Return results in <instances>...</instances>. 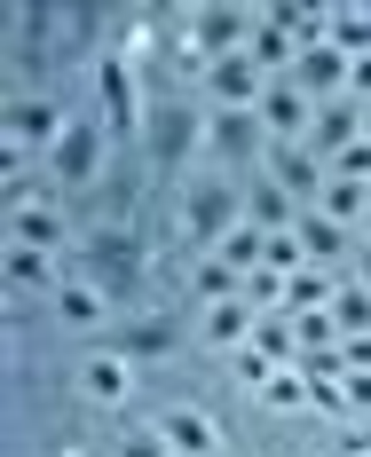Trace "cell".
I'll return each instance as SVG.
<instances>
[{
	"instance_id": "d6986e66",
	"label": "cell",
	"mask_w": 371,
	"mask_h": 457,
	"mask_svg": "<svg viewBox=\"0 0 371 457\" xmlns=\"http://www.w3.org/2000/svg\"><path fill=\"white\" fill-rule=\"evenodd\" d=\"M348 71H356V63H348L332 40L325 47H300V63H292V79L316 95V103H340V95H348Z\"/></svg>"
},
{
	"instance_id": "7a4b0ae2",
	"label": "cell",
	"mask_w": 371,
	"mask_h": 457,
	"mask_svg": "<svg viewBox=\"0 0 371 457\" xmlns=\"http://www.w3.org/2000/svg\"><path fill=\"white\" fill-rule=\"evenodd\" d=\"M111 142H119V135H111L103 119H72V127H63V142L40 158L47 182H55V197H80V189L103 182V166H111Z\"/></svg>"
},
{
	"instance_id": "f1b7e54d",
	"label": "cell",
	"mask_w": 371,
	"mask_h": 457,
	"mask_svg": "<svg viewBox=\"0 0 371 457\" xmlns=\"http://www.w3.org/2000/svg\"><path fill=\"white\" fill-rule=\"evenodd\" d=\"M222 261H230L237 276H253L261 261H269V228H253V221H237L230 237H222Z\"/></svg>"
},
{
	"instance_id": "74e56055",
	"label": "cell",
	"mask_w": 371,
	"mask_h": 457,
	"mask_svg": "<svg viewBox=\"0 0 371 457\" xmlns=\"http://www.w3.org/2000/svg\"><path fill=\"white\" fill-rule=\"evenodd\" d=\"M348 103H371V55H356V71H348Z\"/></svg>"
},
{
	"instance_id": "7c38bea8",
	"label": "cell",
	"mask_w": 371,
	"mask_h": 457,
	"mask_svg": "<svg viewBox=\"0 0 371 457\" xmlns=\"http://www.w3.org/2000/svg\"><path fill=\"white\" fill-rule=\"evenodd\" d=\"M292 237H300V261H308V269H348V261H356V228L325 221L316 205H308V213L292 221Z\"/></svg>"
},
{
	"instance_id": "2e32d148",
	"label": "cell",
	"mask_w": 371,
	"mask_h": 457,
	"mask_svg": "<svg viewBox=\"0 0 371 457\" xmlns=\"http://www.w3.org/2000/svg\"><path fill=\"white\" fill-rule=\"evenodd\" d=\"M356 142H364V111H356V103H348V95H340V103H316V127H308V150H316V158H340V150H356Z\"/></svg>"
},
{
	"instance_id": "603a6c76",
	"label": "cell",
	"mask_w": 371,
	"mask_h": 457,
	"mask_svg": "<svg viewBox=\"0 0 371 457\" xmlns=\"http://www.w3.org/2000/svg\"><path fill=\"white\" fill-rule=\"evenodd\" d=\"M8 245H32V253H63V213H55V205H24V213H8Z\"/></svg>"
},
{
	"instance_id": "1f68e13d",
	"label": "cell",
	"mask_w": 371,
	"mask_h": 457,
	"mask_svg": "<svg viewBox=\"0 0 371 457\" xmlns=\"http://www.w3.org/2000/svg\"><path fill=\"white\" fill-rule=\"evenodd\" d=\"M230 378H237V386H245V395H253V403H261V386L277 378V363H269L261 347H237V355H230Z\"/></svg>"
},
{
	"instance_id": "ffe728a7",
	"label": "cell",
	"mask_w": 371,
	"mask_h": 457,
	"mask_svg": "<svg viewBox=\"0 0 371 457\" xmlns=\"http://www.w3.org/2000/svg\"><path fill=\"white\" fill-rule=\"evenodd\" d=\"M340 276L348 269H292L284 276V316H325L340 300Z\"/></svg>"
},
{
	"instance_id": "f546056e",
	"label": "cell",
	"mask_w": 371,
	"mask_h": 457,
	"mask_svg": "<svg viewBox=\"0 0 371 457\" xmlns=\"http://www.w3.org/2000/svg\"><path fill=\"white\" fill-rule=\"evenodd\" d=\"M332 323H340V339H364L371 331V292L356 276H340V300H332Z\"/></svg>"
},
{
	"instance_id": "ac0fdd59",
	"label": "cell",
	"mask_w": 371,
	"mask_h": 457,
	"mask_svg": "<svg viewBox=\"0 0 371 457\" xmlns=\"http://www.w3.org/2000/svg\"><path fill=\"white\" fill-rule=\"evenodd\" d=\"M158 434H166L174 457H222V426H214L206 411H190V403H174V411L158 418Z\"/></svg>"
},
{
	"instance_id": "60d3db41",
	"label": "cell",
	"mask_w": 371,
	"mask_h": 457,
	"mask_svg": "<svg viewBox=\"0 0 371 457\" xmlns=\"http://www.w3.org/2000/svg\"><path fill=\"white\" fill-rule=\"evenodd\" d=\"M356 111H364V142H371V103H356Z\"/></svg>"
},
{
	"instance_id": "52a82bcc",
	"label": "cell",
	"mask_w": 371,
	"mask_h": 457,
	"mask_svg": "<svg viewBox=\"0 0 371 457\" xmlns=\"http://www.w3.org/2000/svg\"><path fill=\"white\" fill-rule=\"evenodd\" d=\"M261 174L292 197V205H316L325 197V182H332V166L308 150V142H269V158H261Z\"/></svg>"
},
{
	"instance_id": "4316f807",
	"label": "cell",
	"mask_w": 371,
	"mask_h": 457,
	"mask_svg": "<svg viewBox=\"0 0 371 457\" xmlns=\"http://www.w3.org/2000/svg\"><path fill=\"white\" fill-rule=\"evenodd\" d=\"M190 292H198V308H214V300H237V292H245V276H237L222 253H206V261L190 269Z\"/></svg>"
},
{
	"instance_id": "484cf974",
	"label": "cell",
	"mask_w": 371,
	"mask_h": 457,
	"mask_svg": "<svg viewBox=\"0 0 371 457\" xmlns=\"http://www.w3.org/2000/svg\"><path fill=\"white\" fill-rule=\"evenodd\" d=\"M261 411H284V418H292V411H316V386H308V370H300V363H284L277 378L261 386Z\"/></svg>"
},
{
	"instance_id": "7402d4cb",
	"label": "cell",
	"mask_w": 371,
	"mask_h": 457,
	"mask_svg": "<svg viewBox=\"0 0 371 457\" xmlns=\"http://www.w3.org/2000/svg\"><path fill=\"white\" fill-rule=\"evenodd\" d=\"M63 276H72V269H55V253L8 245V284H16V292H47V300H55V292H63Z\"/></svg>"
},
{
	"instance_id": "44dd1931",
	"label": "cell",
	"mask_w": 371,
	"mask_h": 457,
	"mask_svg": "<svg viewBox=\"0 0 371 457\" xmlns=\"http://www.w3.org/2000/svg\"><path fill=\"white\" fill-rule=\"evenodd\" d=\"M300 213H308V205H292L269 174H253V182H245V221H253V228H269V237H277V228H292Z\"/></svg>"
},
{
	"instance_id": "ab89813d",
	"label": "cell",
	"mask_w": 371,
	"mask_h": 457,
	"mask_svg": "<svg viewBox=\"0 0 371 457\" xmlns=\"http://www.w3.org/2000/svg\"><path fill=\"white\" fill-rule=\"evenodd\" d=\"M348 276H356V284L371 292V237H356V261H348Z\"/></svg>"
},
{
	"instance_id": "d4e9b609",
	"label": "cell",
	"mask_w": 371,
	"mask_h": 457,
	"mask_svg": "<svg viewBox=\"0 0 371 457\" xmlns=\"http://www.w3.org/2000/svg\"><path fill=\"white\" fill-rule=\"evenodd\" d=\"M325 40L356 63V55H371V8H325Z\"/></svg>"
},
{
	"instance_id": "3957f363",
	"label": "cell",
	"mask_w": 371,
	"mask_h": 457,
	"mask_svg": "<svg viewBox=\"0 0 371 457\" xmlns=\"http://www.w3.org/2000/svg\"><path fill=\"white\" fill-rule=\"evenodd\" d=\"M95 119L119 142H142V127H150V103H142L127 55H95Z\"/></svg>"
},
{
	"instance_id": "5b68a950",
	"label": "cell",
	"mask_w": 371,
	"mask_h": 457,
	"mask_svg": "<svg viewBox=\"0 0 371 457\" xmlns=\"http://www.w3.org/2000/svg\"><path fill=\"white\" fill-rule=\"evenodd\" d=\"M237 221H245V189L222 182V174H214V182H198V189L182 197V237L198 245V253H222V237H230Z\"/></svg>"
},
{
	"instance_id": "836d02e7",
	"label": "cell",
	"mask_w": 371,
	"mask_h": 457,
	"mask_svg": "<svg viewBox=\"0 0 371 457\" xmlns=\"http://www.w3.org/2000/svg\"><path fill=\"white\" fill-rule=\"evenodd\" d=\"M332 182L371 189V142H356V150H340V158H332Z\"/></svg>"
},
{
	"instance_id": "9a60e30c",
	"label": "cell",
	"mask_w": 371,
	"mask_h": 457,
	"mask_svg": "<svg viewBox=\"0 0 371 457\" xmlns=\"http://www.w3.org/2000/svg\"><path fill=\"white\" fill-rule=\"evenodd\" d=\"M47 308H55V323H63V331H111V300H103L80 269L63 276V292H55Z\"/></svg>"
},
{
	"instance_id": "4fadbf2b",
	"label": "cell",
	"mask_w": 371,
	"mask_h": 457,
	"mask_svg": "<svg viewBox=\"0 0 371 457\" xmlns=\"http://www.w3.org/2000/svg\"><path fill=\"white\" fill-rule=\"evenodd\" d=\"M103 347L127 355V363H166L174 355V316H135V323H119V331H103Z\"/></svg>"
},
{
	"instance_id": "e575fe53",
	"label": "cell",
	"mask_w": 371,
	"mask_h": 457,
	"mask_svg": "<svg viewBox=\"0 0 371 457\" xmlns=\"http://www.w3.org/2000/svg\"><path fill=\"white\" fill-rule=\"evenodd\" d=\"M269 269H308V261H300V237H292V228H277V237H269Z\"/></svg>"
},
{
	"instance_id": "83f0119b",
	"label": "cell",
	"mask_w": 371,
	"mask_h": 457,
	"mask_svg": "<svg viewBox=\"0 0 371 457\" xmlns=\"http://www.w3.org/2000/svg\"><path fill=\"white\" fill-rule=\"evenodd\" d=\"M316 213H325V221H340V228H356V237H364V213H371V189H356V182H325V197H316Z\"/></svg>"
},
{
	"instance_id": "d6a6232c",
	"label": "cell",
	"mask_w": 371,
	"mask_h": 457,
	"mask_svg": "<svg viewBox=\"0 0 371 457\" xmlns=\"http://www.w3.org/2000/svg\"><path fill=\"white\" fill-rule=\"evenodd\" d=\"M111 457H174V450H166V434H158V426H135V434H119V442H111Z\"/></svg>"
},
{
	"instance_id": "6da1fadb",
	"label": "cell",
	"mask_w": 371,
	"mask_h": 457,
	"mask_svg": "<svg viewBox=\"0 0 371 457\" xmlns=\"http://www.w3.org/2000/svg\"><path fill=\"white\" fill-rule=\"evenodd\" d=\"M142 269H150V253H142L135 221H103V228L88 237V269H80V276H88L111 308H127V300L142 292Z\"/></svg>"
},
{
	"instance_id": "9c48e42d",
	"label": "cell",
	"mask_w": 371,
	"mask_h": 457,
	"mask_svg": "<svg viewBox=\"0 0 371 457\" xmlns=\"http://www.w3.org/2000/svg\"><path fill=\"white\" fill-rule=\"evenodd\" d=\"M261 95H269V71L253 55L206 63V111H261Z\"/></svg>"
},
{
	"instance_id": "f35d334b",
	"label": "cell",
	"mask_w": 371,
	"mask_h": 457,
	"mask_svg": "<svg viewBox=\"0 0 371 457\" xmlns=\"http://www.w3.org/2000/svg\"><path fill=\"white\" fill-rule=\"evenodd\" d=\"M340 355H348V370H371V331L364 339H340Z\"/></svg>"
},
{
	"instance_id": "5bb4252c",
	"label": "cell",
	"mask_w": 371,
	"mask_h": 457,
	"mask_svg": "<svg viewBox=\"0 0 371 457\" xmlns=\"http://www.w3.org/2000/svg\"><path fill=\"white\" fill-rule=\"evenodd\" d=\"M80 395L103 403V411H119V403L135 395V363H127V355H111V347H95L88 363H80Z\"/></svg>"
},
{
	"instance_id": "b9f144b4",
	"label": "cell",
	"mask_w": 371,
	"mask_h": 457,
	"mask_svg": "<svg viewBox=\"0 0 371 457\" xmlns=\"http://www.w3.org/2000/svg\"><path fill=\"white\" fill-rule=\"evenodd\" d=\"M364 237H371V213H364Z\"/></svg>"
},
{
	"instance_id": "ba28073f",
	"label": "cell",
	"mask_w": 371,
	"mask_h": 457,
	"mask_svg": "<svg viewBox=\"0 0 371 457\" xmlns=\"http://www.w3.org/2000/svg\"><path fill=\"white\" fill-rule=\"evenodd\" d=\"M206 150L230 158V166H253L269 158V135H261V111H206Z\"/></svg>"
},
{
	"instance_id": "8992f818",
	"label": "cell",
	"mask_w": 371,
	"mask_h": 457,
	"mask_svg": "<svg viewBox=\"0 0 371 457\" xmlns=\"http://www.w3.org/2000/svg\"><path fill=\"white\" fill-rule=\"evenodd\" d=\"M253 24H261V8L206 0V8H190V55H198V63H230V55H245Z\"/></svg>"
},
{
	"instance_id": "8fae6325",
	"label": "cell",
	"mask_w": 371,
	"mask_h": 457,
	"mask_svg": "<svg viewBox=\"0 0 371 457\" xmlns=\"http://www.w3.org/2000/svg\"><path fill=\"white\" fill-rule=\"evenodd\" d=\"M142 142H150V158H158V166H174V158H190V150L206 142V111L150 103V127H142Z\"/></svg>"
},
{
	"instance_id": "8d00e7d4",
	"label": "cell",
	"mask_w": 371,
	"mask_h": 457,
	"mask_svg": "<svg viewBox=\"0 0 371 457\" xmlns=\"http://www.w3.org/2000/svg\"><path fill=\"white\" fill-rule=\"evenodd\" d=\"M340 457H371V418H348V434H340Z\"/></svg>"
},
{
	"instance_id": "30bf717a",
	"label": "cell",
	"mask_w": 371,
	"mask_h": 457,
	"mask_svg": "<svg viewBox=\"0 0 371 457\" xmlns=\"http://www.w3.org/2000/svg\"><path fill=\"white\" fill-rule=\"evenodd\" d=\"M308 127H316V95L300 87V79H269V95H261V135L269 142H308Z\"/></svg>"
},
{
	"instance_id": "4dcf8cb0",
	"label": "cell",
	"mask_w": 371,
	"mask_h": 457,
	"mask_svg": "<svg viewBox=\"0 0 371 457\" xmlns=\"http://www.w3.org/2000/svg\"><path fill=\"white\" fill-rule=\"evenodd\" d=\"M237 300H245L253 316H284V269H269V261H261V269L245 276V292H237Z\"/></svg>"
},
{
	"instance_id": "d590c367",
	"label": "cell",
	"mask_w": 371,
	"mask_h": 457,
	"mask_svg": "<svg viewBox=\"0 0 371 457\" xmlns=\"http://www.w3.org/2000/svg\"><path fill=\"white\" fill-rule=\"evenodd\" d=\"M340 395H348V418H371V370H348Z\"/></svg>"
},
{
	"instance_id": "277c9868",
	"label": "cell",
	"mask_w": 371,
	"mask_h": 457,
	"mask_svg": "<svg viewBox=\"0 0 371 457\" xmlns=\"http://www.w3.org/2000/svg\"><path fill=\"white\" fill-rule=\"evenodd\" d=\"M63 127H72V111H63L55 95L16 87V95H8V127H0V142H8V150H24V158H47V150L63 142Z\"/></svg>"
},
{
	"instance_id": "cb8c5ba5",
	"label": "cell",
	"mask_w": 371,
	"mask_h": 457,
	"mask_svg": "<svg viewBox=\"0 0 371 457\" xmlns=\"http://www.w3.org/2000/svg\"><path fill=\"white\" fill-rule=\"evenodd\" d=\"M245 55H253V63H261L269 79H292V63H300V47L284 40V32H277V24H269V16L253 24V40H245Z\"/></svg>"
},
{
	"instance_id": "e0dca14e",
	"label": "cell",
	"mask_w": 371,
	"mask_h": 457,
	"mask_svg": "<svg viewBox=\"0 0 371 457\" xmlns=\"http://www.w3.org/2000/svg\"><path fill=\"white\" fill-rule=\"evenodd\" d=\"M253 331H261V316H253L245 300H214V308H198V339H206V347H222V355L253 347Z\"/></svg>"
}]
</instances>
